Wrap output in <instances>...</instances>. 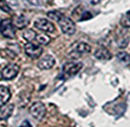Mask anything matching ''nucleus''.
<instances>
[{
    "mask_svg": "<svg viewBox=\"0 0 130 127\" xmlns=\"http://www.w3.org/2000/svg\"><path fill=\"white\" fill-rule=\"evenodd\" d=\"M83 67V64L80 62H68L64 64L62 67L61 78L63 80H68L74 75H76Z\"/></svg>",
    "mask_w": 130,
    "mask_h": 127,
    "instance_id": "f257e3e1",
    "label": "nucleus"
},
{
    "mask_svg": "<svg viewBox=\"0 0 130 127\" xmlns=\"http://www.w3.org/2000/svg\"><path fill=\"white\" fill-rule=\"evenodd\" d=\"M58 23L60 25L61 31H62L64 34L71 36L75 33L76 31V25H75V22L71 20L69 17H66L64 15L61 17L58 21Z\"/></svg>",
    "mask_w": 130,
    "mask_h": 127,
    "instance_id": "f03ea898",
    "label": "nucleus"
},
{
    "mask_svg": "<svg viewBox=\"0 0 130 127\" xmlns=\"http://www.w3.org/2000/svg\"><path fill=\"white\" fill-rule=\"evenodd\" d=\"M0 32L5 38H14L15 28L11 19H4L1 21V22H0Z\"/></svg>",
    "mask_w": 130,
    "mask_h": 127,
    "instance_id": "7ed1b4c3",
    "label": "nucleus"
},
{
    "mask_svg": "<svg viewBox=\"0 0 130 127\" xmlns=\"http://www.w3.org/2000/svg\"><path fill=\"white\" fill-rule=\"evenodd\" d=\"M29 113L36 120L41 121V120H43V118L45 117V114H46L45 106L42 102H35V103L32 104V106L29 108Z\"/></svg>",
    "mask_w": 130,
    "mask_h": 127,
    "instance_id": "20e7f679",
    "label": "nucleus"
},
{
    "mask_svg": "<svg viewBox=\"0 0 130 127\" xmlns=\"http://www.w3.org/2000/svg\"><path fill=\"white\" fill-rule=\"evenodd\" d=\"M19 71H20V67L19 66L15 65V64H10L8 66H6L4 69L1 72V76L4 80H13V78L17 76Z\"/></svg>",
    "mask_w": 130,
    "mask_h": 127,
    "instance_id": "39448f33",
    "label": "nucleus"
},
{
    "mask_svg": "<svg viewBox=\"0 0 130 127\" xmlns=\"http://www.w3.org/2000/svg\"><path fill=\"white\" fill-rule=\"evenodd\" d=\"M25 48V53L28 56L31 58H38L43 53V48L38 44H34L32 42H29L24 47Z\"/></svg>",
    "mask_w": 130,
    "mask_h": 127,
    "instance_id": "423d86ee",
    "label": "nucleus"
},
{
    "mask_svg": "<svg viewBox=\"0 0 130 127\" xmlns=\"http://www.w3.org/2000/svg\"><path fill=\"white\" fill-rule=\"evenodd\" d=\"M34 26L37 29L39 30V31L48 32V33L54 32V30H55L54 23L45 18H39L38 20H36L34 22Z\"/></svg>",
    "mask_w": 130,
    "mask_h": 127,
    "instance_id": "0eeeda50",
    "label": "nucleus"
},
{
    "mask_svg": "<svg viewBox=\"0 0 130 127\" xmlns=\"http://www.w3.org/2000/svg\"><path fill=\"white\" fill-rule=\"evenodd\" d=\"M54 64H55V59L54 56H50V55H46L39 60L38 66L41 70H49L54 67Z\"/></svg>",
    "mask_w": 130,
    "mask_h": 127,
    "instance_id": "6e6552de",
    "label": "nucleus"
},
{
    "mask_svg": "<svg viewBox=\"0 0 130 127\" xmlns=\"http://www.w3.org/2000/svg\"><path fill=\"white\" fill-rule=\"evenodd\" d=\"M13 109H14V106L13 104H6L2 106L0 108V121L8 119L13 114Z\"/></svg>",
    "mask_w": 130,
    "mask_h": 127,
    "instance_id": "1a4fd4ad",
    "label": "nucleus"
},
{
    "mask_svg": "<svg viewBox=\"0 0 130 127\" xmlns=\"http://www.w3.org/2000/svg\"><path fill=\"white\" fill-rule=\"evenodd\" d=\"M94 55V56L99 60H110V59H111V57H112L111 53L109 51L108 48H106V47H104L97 48Z\"/></svg>",
    "mask_w": 130,
    "mask_h": 127,
    "instance_id": "9d476101",
    "label": "nucleus"
},
{
    "mask_svg": "<svg viewBox=\"0 0 130 127\" xmlns=\"http://www.w3.org/2000/svg\"><path fill=\"white\" fill-rule=\"evenodd\" d=\"M11 98V92L9 89L6 86L0 85V107L7 104Z\"/></svg>",
    "mask_w": 130,
    "mask_h": 127,
    "instance_id": "9b49d317",
    "label": "nucleus"
},
{
    "mask_svg": "<svg viewBox=\"0 0 130 127\" xmlns=\"http://www.w3.org/2000/svg\"><path fill=\"white\" fill-rule=\"evenodd\" d=\"M13 25L16 28H18V29H23V28H25L26 26L29 24V20H28L27 17L23 15H17V16H15L14 18H13Z\"/></svg>",
    "mask_w": 130,
    "mask_h": 127,
    "instance_id": "f8f14e48",
    "label": "nucleus"
},
{
    "mask_svg": "<svg viewBox=\"0 0 130 127\" xmlns=\"http://www.w3.org/2000/svg\"><path fill=\"white\" fill-rule=\"evenodd\" d=\"M91 47L86 42H79L76 47V52L78 53L79 55L87 54V53H90Z\"/></svg>",
    "mask_w": 130,
    "mask_h": 127,
    "instance_id": "ddd939ff",
    "label": "nucleus"
},
{
    "mask_svg": "<svg viewBox=\"0 0 130 127\" xmlns=\"http://www.w3.org/2000/svg\"><path fill=\"white\" fill-rule=\"evenodd\" d=\"M117 58L119 59V62L124 64L125 66H128L130 64V55L128 53L125 52V51H121V52L118 53Z\"/></svg>",
    "mask_w": 130,
    "mask_h": 127,
    "instance_id": "4468645a",
    "label": "nucleus"
},
{
    "mask_svg": "<svg viewBox=\"0 0 130 127\" xmlns=\"http://www.w3.org/2000/svg\"><path fill=\"white\" fill-rule=\"evenodd\" d=\"M36 36H37V33L33 30H29V29L25 30L23 34H22V37H23L24 40H26L29 42H31L34 40H36Z\"/></svg>",
    "mask_w": 130,
    "mask_h": 127,
    "instance_id": "2eb2a0df",
    "label": "nucleus"
},
{
    "mask_svg": "<svg viewBox=\"0 0 130 127\" xmlns=\"http://www.w3.org/2000/svg\"><path fill=\"white\" fill-rule=\"evenodd\" d=\"M36 40L38 43L42 45H47L51 41V38L45 34H37Z\"/></svg>",
    "mask_w": 130,
    "mask_h": 127,
    "instance_id": "dca6fc26",
    "label": "nucleus"
},
{
    "mask_svg": "<svg viewBox=\"0 0 130 127\" xmlns=\"http://www.w3.org/2000/svg\"><path fill=\"white\" fill-rule=\"evenodd\" d=\"M62 14L61 13V12L59 11H50L47 13V16L49 17L50 19H52V20L54 21H56V22H58L59 21V19L61 18V16H62Z\"/></svg>",
    "mask_w": 130,
    "mask_h": 127,
    "instance_id": "f3484780",
    "label": "nucleus"
},
{
    "mask_svg": "<svg viewBox=\"0 0 130 127\" xmlns=\"http://www.w3.org/2000/svg\"><path fill=\"white\" fill-rule=\"evenodd\" d=\"M0 9L3 10L4 12H6V13H11L12 11L10 6H8V4L5 0H0Z\"/></svg>",
    "mask_w": 130,
    "mask_h": 127,
    "instance_id": "a211bd4d",
    "label": "nucleus"
},
{
    "mask_svg": "<svg viewBox=\"0 0 130 127\" xmlns=\"http://www.w3.org/2000/svg\"><path fill=\"white\" fill-rule=\"evenodd\" d=\"M128 42H129V39L128 37H124V38L121 39V40H119L118 41V46H119L120 48H124L127 46Z\"/></svg>",
    "mask_w": 130,
    "mask_h": 127,
    "instance_id": "6ab92c4d",
    "label": "nucleus"
},
{
    "mask_svg": "<svg viewBox=\"0 0 130 127\" xmlns=\"http://www.w3.org/2000/svg\"><path fill=\"white\" fill-rule=\"evenodd\" d=\"M92 17H93V15H92V14H91L90 12H85V13H83L81 15L79 21H87V20L91 19Z\"/></svg>",
    "mask_w": 130,
    "mask_h": 127,
    "instance_id": "aec40b11",
    "label": "nucleus"
},
{
    "mask_svg": "<svg viewBox=\"0 0 130 127\" xmlns=\"http://www.w3.org/2000/svg\"><path fill=\"white\" fill-rule=\"evenodd\" d=\"M19 127H32V125L30 124V123H29L28 120H25Z\"/></svg>",
    "mask_w": 130,
    "mask_h": 127,
    "instance_id": "412c9836",
    "label": "nucleus"
},
{
    "mask_svg": "<svg viewBox=\"0 0 130 127\" xmlns=\"http://www.w3.org/2000/svg\"><path fill=\"white\" fill-rule=\"evenodd\" d=\"M126 17H127V19L130 21V11H128L127 13H126Z\"/></svg>",
    "mask_w": 130,
    "mask_h": 127,
    "instance_id": "4be33fe9",
    "label": "nucleus"
}]
</instances>
